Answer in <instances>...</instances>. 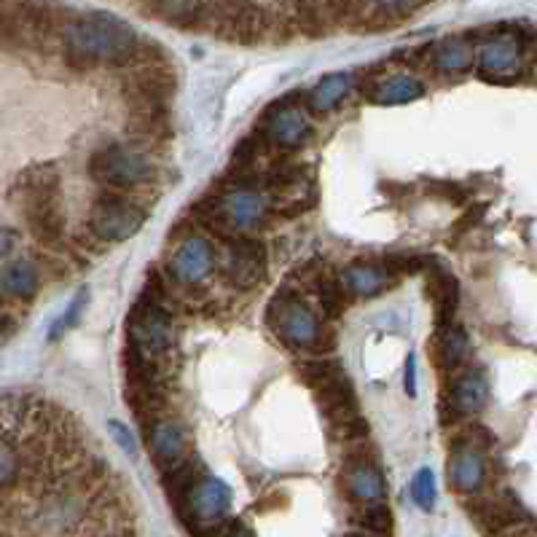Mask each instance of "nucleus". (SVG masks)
Masks as SVG:
<instances>
[{
	"label": "nucleus",
	"mask_w": 537,
	"mask_h": 537,
	"mask_svg": "<svg viewBox=\"0 0 537 537\" xmlns=\"http://www.w3.org/2000/svg\"><path fill=\"white\" fill-rule=\"evenodd\" d=\"M68 62L76 68L119 65L132 60L140 49L135 27L108 11H89L76 17L62 30Z\"/></svg>",
	"instance_id": "f257e3e1"
},
{
	"label": "nucleus",
	"mask_w": 537,
	"mask_h": 537,
	"mask_svg": "<svg viewBox=\"0 0 537 537\" xmlns=\"http://www.w3.org/2000/svg\"><path fill=\"white\" fill-rule=\"evenodd\" d=\"M86 299H89V290H78L76 296H73V301H70V307L65 309L57 320H54L52 331H49V341H57L62 333L70 331V328L78 323V317H81V309H84Z\"/></svg>",
	"instance_id": "cd10ccee"
},
{
	"label": "nucleus",
	"mask_w": 537,
	"mask_h": 537,
	"mask_svg": "<svg viewBox=\"0 0 537 537\" xmlns=\"http://www.w3.org/2000/svg\"><path fill=\"white\" fill-rule=\"evenodd\" d=\"M411 500L417 505L419 511L430 513L438 500V486H435V473L430 468H419L411 478Z\"/></svg>",
	"instance_id": "a878e982"
},
{
	"label": "nucleus",
	"mask_w": 537,
	"mask_h": 537,
	"mask_svg": "<svg viewBox=\"0 0 537 537\" xmlns=\"http://www.w3.org/2000/svg\"><path fill=\"white\" fill-rule=\"evenodd\" d=\"M446 401H449V409H454V414H462V417L478 414L489 401V382L481 371H473V368L457 371L449 382V390H446Z\"/></svg>",
	"instance_id": "a211bd4d"
},
{
	"label": "nucleus",
	"mask_w": 537,
	"mask_h": 537,
	"mask_svg": "<svg viewBox=\"0 0 537 537\" xmlns=\"http://www.w3.org/2000/svg\"><path fill=\"white\" fill-rule=\"evenodd\" d=\"M430 65L446 76H462L476 68V52L465 38H444L433 46Z\"/></svg>",
	"instance_id": "412c9836"
},
{
	"label": "nucleus",
	"mask_w": 537,
	"mask_h": 537,
	"mask_svg": "<svg viewBox=\"0 0 537 537\" xmlns=\"http://www.w3.org/2000/svg\"><path fill=\"white\" fill-rule=\"evenodd\" d=\"M468 511L486 537H497L513 524L527 521L524 508L513 495H478L473 497V505Z\"/></svg>",
	"instance_id": "dca6fc26"
},
{
	"label": "nucleus",
	"mask_w": 537,
	"mask_h": 537,
	"mask_svg": "<svg viewBox=\"0 0 537 537\" xmlns=\"http://www.w3.org/2000/svg\"><path fill=\"white\" fill-rule=\"evenodd\" d=\"M89 175L100 186L113 188V191H129V188L151 183L156 167L140 148L113 143L94 151L92 159H89Z\"/></svg>",
	"instance_id": "0eeeda50"
},
{
	"label": "nucleus",
	"mask_w": 537,
	"mask_h": 537,
	"mask_svg": "<svg viewBox=\"0 0 537 537\" xmlns=\"http://www.w3.org/2000/svg\"><path fill=\"white\" fill-rule=\"evenodd\" d=\"M352 521L360 529L374 532V535H390V529H393V513H390V508L384 503L360 505L358 511L352 513Z\"/></svg>",
	"instance_id": "393cba45"
},
{
	"label": "nucleus",
	"mask_w": 537,
	"mask_h": 537,
	"mask_svg": "<svg viewBox=\"0 0 537 537\" xmlns=\"http://www.w3.org/2000/svg\"><path fill=\"white\" fill-rule=\"evenodd\" d=\"M449 486L462 497H478L486 484V460L481 446L470 441H454L446 462Z\"/></svg>",
	"instance_id": "ddd939ff"
},
{
	"label": "nucleus",
	"mask_w": 537,
	"mask_h": 537,
	"mask_svg": "<svg viewBox=\"0 0 537 537\" xmlns=\"http://www.w3.org/2000/svg\"><path fill=\"white\" fill-rule=\"evenodd\" d=\"M108 430H111L113 441L119 444L121 452L127 454V457H137L135 435L129 433V427L124 425V422H119V419H111V422H108Z\"/></svg>",
	"instance_id": "c85d7f7f"
},
{
	"label": "nucleus",
	"mask_w": 537,
	"mask_h": 537,
	"mask_svg": "<svg viewBox=\"0 0 537 537\" xmlns=\"http://www.w3.org/2000/svg\"><path fill=\"white\" fill-rule=\"evenodd\" d=\"M261 135L277 151H299L312 140L315 129H312L307 111H301L296 105L280 103L264 116Z\"/></svg>",
	"instance_id": "f8f14e48"
},
{
	"label": "nucleus",
	"mask_w": 537,
	"mask_h": 537,
	"mask_svg": "<svg viewBox=\"0 0 537 537\" xmlns=\"http://www.w3.org/2000/svg\"><path fill=\"white\" fill-rule=\"evenodd\" d=\"M218 537H256V535H253V529H250L248 524H242V521H229L226 529H223Z\"/></svg>",
	"instance_id": "2f4dec72"
},
{
	"label": "nucleus",
	"mask_w": 537,
	"mask_h": 537,
	"mask_svg": "<svg viewBox=\"0 0 537 537\" xmlns=\"http://www.w3.org/2000/svg\"><path fill=\"white\" fill-rule=\"evenodd\" d=\"M145 210L127 197L119 194H103L97 199L86 215V229L89 237L97 239L100 245H119L127 242L145 226Z\"/></svg>",
	"instance_id": "6e6552de"
},
{
	"label": "nucleus",
	"mask_w": 537,
	"mask_h": 537,
	"mask_svg": "<svg viewBox=\"0 0 537 537\" xmlns=\"http://www.w3.org/2000/svg\"><path fill=\"white\" fill-rule=\"evenodd\" d=\"M221 253L202 234H188L167 256V277L183 288H197L218 269Z\"/></svg>",
	"instance_id": "1a4fd4ad"
},
{
	"label": "nucleus",
	"mask_w": 537,
	"mask_h": 537,
	"mask_svg": "<svg viewBox=\"0 0 537 537\" xmlns=\"http://www.w3.org/2000/svg\"><path fill=\"white\" fill-rule=\"evenodd\" d=\"M341 489L358 505L384 503L387 497V481L382 468L371 457H352L341 470Z\"/></svg>",
	"instance_id": "2eb2a0df"
},
{
	"label": "nucleus",
	"mask_w": 537,
	"mask_h": 537,
	"mask_svg": "<svg viewBox=\"0 0 537 537\" xmlns=\"http://www.w3.org/2000/svg\"><path fill=\"white\" fill-rule=\"evenodd\" d=\"M352 76L350 73H328L317 81L307 94V108L312 113H331L336 105L350 94Z\"/></svg>",
	"instance_id": "5701e85b"
},
{
	"label": "nucleus",
	"mask_w": 537,
	"mask_h": 537,
	"mask_svg": "<svg viewBox=\"0 0 537 537\" xmlns=\"http://www.w3.org/2000/svg\"><path fill=\"white\" fill-rule=\"evenodd\" d=\"M148 449L164 473L183 468L188 462V433L178 419L162 417L148 425Z\"/></svg>",
	"instance_id": "4468645a"
},
{
	"label": "nucleus",
	"mask_w": 537,
	"mask_h": 537,
	"mask_svg": "<svg viewBox=\"0 0 537 537\" xmlns=\"http://www.w3.org/2000/svg\"><path fill=\"white\" fill-rule=\"evenodd\" d=\"M266 323L277 339L290 350H323L328 333L309 301L293 290H280L266 309Z\"/></svg>",
	"instance_id": "7ed1b4c3"
},
{
	"label": "nucleus",
	"mask_w": 537,
	"mask_h": 537,
	"mask_svg": "<svg viewBox=\"0 0 537 537\" xmlns=\"http://www.w3.org/2000/svg\"><path fill=\"white\" fill-rule=\"evenodd\" d=\"M22 481V457H19L17 444L6 441L3 454H0V486L3 492H11V486Z\"/></svg>",
	"instance_id": "bb28decb"
},
{
	"label": "nucleus",
	"mask_w": 537,
	"mask_h": 537,
	"mask_svg": "<svg viewBox=\"0 0 537 537\" xmlns=\"http://www.w3.org/2000/svg\"><path fill=\"white\" fill-rule=\"evenodd\" d=\"M527 57H524V43L511 33H500L489 38L476 49V70L486 81H516L524 73Z\"/></svg>",
	"instance_id": "9b49d317"
},
{
	"label": "nucleus",
	"mask_w": 537,
	"mask_h": 537,
	"mask_svg": "<svg viewBox=\"0 0 537 537\" xmlns=\"http://www.w3.org/2000/svg\"><path fill=\"white\" fill-rule=\"evenodd\" d=\"M417 355L414 352H409V358H406V368H403V390H406V395L409 398H414L417 395Z\"/></svg>",
	"instance_id": "c756f323"
},
{
	"label": "nucleus",
	"mask_w": 537,
	"mask_h": 537,
	"mask_svg": "<svg viewBox=\"0 0 537 537\" xmlns=\"http://www.w3.org/2000/svg\"><path fill=\"white\" fill-rule=\"evenodd\" d=\"M223 280L237 290H253L266 280L269 258H266L264 242L256 237L231 239L226 253L221 256Z\"/></svg>",
	"instance_id": "9d476101"
},
{
	"label": "nucleus",
	"mask_w": 537,
	"mask_h": 537,
	"mask_svg": "<svg viewBox=\"0 0 537 537\" xmlns=\"http://www.w3.org/2000/svg\"><path fill=\"white\" fill-rule=\"evenodd\" d=\"M172 344H175V320L159 296H151V301H137L127 317V350L159 363L172 350Z\"/></svg>",
	"instance_id": "423d86ee"
},
{
	"label": "nucleus",
	"mask_w": 537,
	"mask_h": 537,
	"mask_svg": "<svg viewBox=\"0 0 537 537\" xmlns=\"http://www.w3.org/2000/svg\"><path fill=\"white\" fill-rule=\"evenodd\" d=\"M301 376L315 390L317 406L328 419L333 430V438L339 441H360L368 435V422L360 417L358 398L352 390L350 376L344 374V368L331 360H315L304 363Z\"/></svg>",
	"instance_id": "f03ea898"
},
{
	"label": "nucleus",
	"mask_w": 537,
	"mask_h": 537,
	"mask_svg": "<svg viewBox=\"0 0 537 537\" xmlns=\"http://www.w3.org/2000/svg\"><path fill=\"white\" fill-rule=\"evenodd\" d=\"M269 197L264 191L250 186H234L221 191L205 205V218L210 226L229 234V237H250L258 231L269 218Z\"/></svg>",
	"instance_id": "20e7f679"
},
{
	"label": "nucleus",
	"mask_w": 537,
	"mask_h": 537,
	"mask_svg": "<svg viewBox=\"0 0 537 537\" xmlns=\"http://www.w3.org/2000/svg\"><path fill=\"white\" fill-rule=\"evenodd\" d=\"M470 350L468 333L462 325H449L446 331H438L435 339V360L444 371H457L465 363Z\"/></svg>",
	"instance_id": "b1692460"
},
{
	"label": "nucleus",
	"mask_w": 537,
	"mask_h": 537,
	"mask_svg": "<svg viewBox=\"0 0 537 537\" xmlns=\"http://www.w3.org/2000/svg\"><path fill=\"white\" fill-rule=\"evenodd\" d=\"M17 323H14V317L9 315V309H6V315H3V341L11 339V333H14Z\"/></svg>",
	"instance_id": "473e14b6"
},
{
	"label": "nucleus",
	"mask_w": 537,
	"mask_h": 537,
	"mask_svg": "<svg viewBox=\"0 0 537 537\" xmlns=\"http://www.w3.org/2000/svg\"><path fill=\"white\" fill-rule=\"evenodd\" d=\"M339 282L350 299H374L393 285V272L374 261H352L339 274Z\"/></svg>",
	"instance_id": "f3484780"
},
{
	"label": "nucleus",
	"mask_w": 537,
	"mask_h": 537,
	"mask_svg": "<svg viewBox=\"0 0 537 537\" xmlns=\"http://www.w3.org/2000/svg\"><path fill=\"white\" fill-rule=\"evenodd\" d=\"M175 511L194 535H221L231 511V489L218 476L202 473L175 503Z\"/></svg>",
	"instance_id": "39448f33"
},
{
	"label": "nucleus",
	"mask_w": 537,
	"mask_h": 537,
	"mask_svg": "<svg viewBox=\"0 0 537 537\" xmlns=\"http://www.w3.org/2000/svg\"><path fill=\"white\" fill-rule=\"evenodd\" d=\"M0 285H3V296L9 301H33L41 290V272L38 266L27 256H14L3 261L0 269Z\"/></svg>",
	"instance_id": "6ab92c4d"
},
{
	"label": "nucleus",
	"mask_w": 537,
	"mask_h": 537,
	"mask_svg": "<svg viewBox=\"0 0 537 537\" xmlns=\"http://www.w3.org/2000/svg\"><path fill=\"white\" fill-rule=\"evenodd\" d=\"M427 293L433 296L435 304V325H438V331H446L449 325H454V312H457V299H460V288H457V280H454L452 274L438 272L430 277L427 282Z\"/></svg>",
	"instance_id": "4be33fe9"
},
{
	"label": "nucleus",
	"mask_w": 537,
	"mask_h": 537,
	"mask_svg": "<svg viewBox=\"0 0 537 537\" xmlns=\"http://www.w3.org/2000/svg\"><path fill=\"white\" fill-rule=\"evenodd\" d=\"M497 537H537V527L532 521H519V524H513Z\"/></svg>",
	"instance_id": "7c9ffc66"
},
{
	"label": "nucleus",
	"mask_w": 537,
	"mask_h": 537,
	"mask_svg": "<svg viewBox=\"0 0 537 537\" xmlns=\"http://www.w3.org/2000/svg\"><path fill=\"white\" fill-rule=\"evenodd\" d=\"M419 97H425V84L409 73H393L368 89V100L376 105H409L417 103Z\"/></svg>",
	"instance_id": "aec40b11"
}]
</instances>
